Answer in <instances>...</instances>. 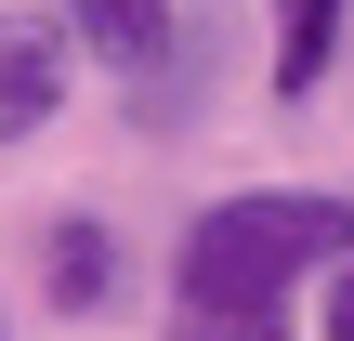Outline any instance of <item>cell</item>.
Here are the masks:
<instances>
[{
  "mask_svg": "<svg viewBox=\"0 0 354 341\" xmlns=\"http://www.w3.org/2000/svg\"><path fill=\"white\" fill-rule=\"evenodd\" d=\"M328 39H342V0H276V92L289 105L328 79Z\"/></svg>",
  "mask_w": 354,
  "mask_h": 341,
  "instance_id": "obj_5",
  "label": "cell"
},
{
  "mask_svg": "<svg viewBox=\"0 0 354 341\" xmlns=\"http://www.w3.org/2000/svg\"><path fill=\"white\" fill-rule=\"evenodd\" d=\"M328 341H354V250L328 263Z\"/></svg>",
  "mask_w": 354,
  "mask_h": 341,
  "instance_id": "obj_7",
  "label": "cell"
},
{
  "mask_svg": "<svg viewBox=\"0 0 354 341\" xmlns=\"http://www.w3.org/2000/svg\"><path fill=\"white\" fill-rule=\"evenodd\" d=\"M66 26L92 53H118V66H158L171 53V0H66Z\"/></svg>",
  "mask_w": 354,
  "mask_h": 341,
  "instance_id": "obj_4",
  "label": "cell"
},
{
  "mask_svg": "<svg viewBox=\"0 0 354 341\" xmlns=\"http://www.w3.org/2000/svg\"><path fill=\"white\" fill-rule=\"evenodd\" d=\"M171 341H276V315H250V302H184Z\"/></svg>",
  "mask_w": 354,
  "mask_h": 341,
  "instance_id": "obj_6",
  "label": "cell"
},
{
  "mask_svg": "<svg viewBox=\"0 0 354 341\" xmlns=\"http://www.w3.org/2000/svg\"><path fill=\"white\" fill-rule=\"evenodd\" d=\"M39 289H53L66 315H105V302H118V250H105V223H92V210H66V223H53Z\"/></svg>",
  "mask_w": 354,
  "mask_h": 341,
  "instance_id": "obj_3",
  "label": "cell"
},
{
  "mask_svg": "<svg viewBox=\"0 0 354 341\" xmlns=\"http://www.w3.org/2000/svg\"><path fill=\"white\" fill-rule=\"evenodd\" d=\"M354 250V197H223L184 223V302H250L276 315L315 263Z\"/></svg>",
  "mask_w": 354,
  "mask_h": 341,
  "instance_id": "obj_1",
  "label": "cell"
},
{
  "mask_svg": "<svg viewBox=\"0 0 354 341\" xmlns=\"http://www.w3.org/2000/svg\"><path fill=\"white\" fill-rule=\"evenodd\" d=\"M53 105H66V39H53L39 13H0V145L39 131Z\"/></svg>",
  "mask_w": 354,
  "mask_h": 341,
  "instance_id": "obj_2",
  "label": "cell"
}]
</instances>
